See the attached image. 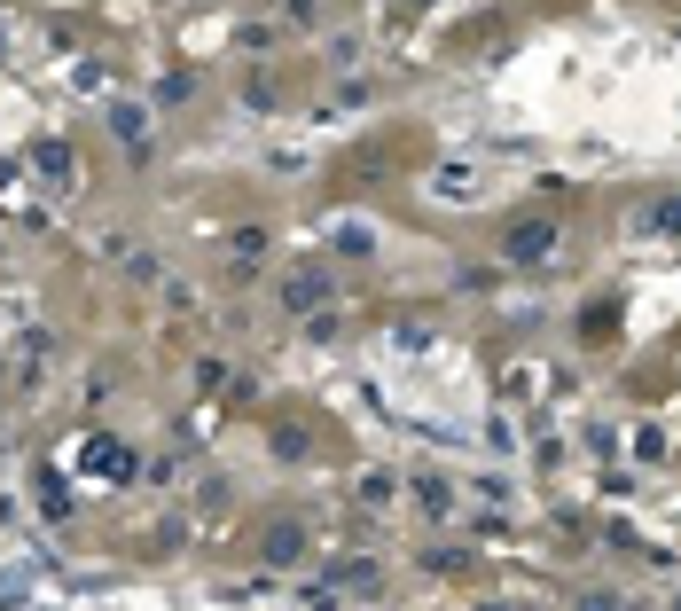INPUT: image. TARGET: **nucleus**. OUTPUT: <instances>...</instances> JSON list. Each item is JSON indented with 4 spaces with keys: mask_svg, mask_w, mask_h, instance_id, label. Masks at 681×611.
Returning a JSON list of instances; mask_svg holds the SVG:
<instances>
[{
    "mask_svg": "<svg viewBox=\"0 0 681 611\" xmlns=\"http://www.w3.org/2000/svg\"><path fill=\"white\" fill-rule=\"evenodd\" d=\"M650 228H658V235H681V204H650Z\"/></svg>",
    "mask_w": 681,
    "mask_h": 611,
    "instance_id": "obj_9",
    "label": "nucleus"
},
{
    "mask_svg": "<svg viewBox=\"0 0 681 611\" xmlns=\"http://www.w3.org/2000/svg\"><path fill=\"white\" fill-rule=\"evenodd\" d=\"M110 126H118V134L134 141V149H141V141H149V134H141V126H149V118H141L134 102H110Z\"/></svg>",
    "mask_w": 681,
    "mask_h": 611,
    "instance_id": "obj_5",
    "label": "nucleus"
},
{
    "mask_svg": "<svg viewBox=\"0 0 681 611\" xmlns=\"http://www.w3.org/2000/svg\"><path fill=\"white\" fill-rule=\"evenodd\" d=\"M298 557V525H274L267 533V564H290Z\"/></svg>",
    "mask_w": 681,
    "mask_h": 611,
    "instance_id": "obj_8",
    "label": "nucleus"
},
{
    "mask_svg": "<svg viewBox=\"0 0 681 611\" xmlns=\"http://www.w3.org/2000/svg\"><path fill=\"white\" fill-rule=\"evenodd\" d=\"M580 611H619V604H611V596H588V604H580Z\"/></svg>",
    "mask_w": 681,
    "mask_h": 611,
    "instance_id": "obj_10",
    "label": "nucleus"
},
{
    "mask_svg": "<svg viewBox=\"0 0 681 611\" xmlns=\"http://www.w3.org/2000/svg\"><path fill=\"white\" fill-rule=\"evenodd\" d=\"M431 188H439L447 204H470V196H478V165H439V173H431Z\"/></svg>",
    "mask_w": 681,
    "mask_h": 611,
    "instance_id": "obj_3",
    "label": "nucleus"
},
{
    "mask_svg": "<svg viewBox=\"0 0 681 611\" xmlns=\"http://www.w3.org/2000/svg\"><path fill=\"white\" fill-rule=\"evenodd\" d=\"M329 243H337V251H376V228H361V220H337V228H329Z\"/></svg>",
    "mask_w": 681,
    "mask_h": 611,
    "instance_id": "obj_4",
    "label": "nucleus"
},
{
    "mask_svg": "<svg viewBox=\"0 0 681 611\" xmlns=\"http://www.w3.org/2000/svg\"><path fill=\"white\" fill-rule=\"evenodd\" d=\"M548 251H556V228H548V220H525V228H509V243H501L509 267H541Z\"/></svg>",
    "mask_w": 681,
    "mask_h": 611,
    "instance_id": "obj_1",
    "label": "nucleus"
},
{
    "mask_svg": "<svg viewBox=\"0 0 681 611\" xmlns=\"http://www.w3.org/2000/svg\"><path fill=\"white\" fill-rule=\"evenodd\" d=\"M282 298H290V314H306V306L329 298V275H321V267H298V275L282 282Z\"/></svg>",
    "mask_w": 681,
    "mask_h": 611,
    "instance_id": "obj_2",
    "label": "nucleus"
},
{
    "mask_svg": "<svg viewBox=\"0 0 681 611\" xmlns=\"http://www.w3.org/2000/svg\"><path fill=\"white\" fill-rule=\"evenodd\" d=\"M337 588H345V596H368V588H376V564H337Z\"/></svg>",
    "mask_w": 681,
    "mask_h": 611,
    "instance_id": "obj_6",
    "label": "nucleus"
},
{
    "mask_svg": "<svg viewBox=\"0 0 681 611\" xmlns=\"http://www.w3.org/2000/svg\"><path fill=\"white\" fill-rule=\"evenodd\" d=\"M415 494H423V510H431V517H447V510H454V486H447V478H423Z\"/></svg>",
    "mask_w": 681,
    "mask_h": 611,
    "instance_id": "obj_7",
    "label": "nucleus"
},
{
    "mask_svg": "<svg viewBox=\"0 0 681 611\" xmlns=\"http://www.w3.org/2000/svg\"><path fill=\"white\" fill-rule=\"evenodd\" d=\"M478 611H517V604H478Z\"/></svg>",
    "mask_w": 681,
    "mask_h": 611,
    "instance_id": "obj_11",
    "label": "nucleus"
}]
</instances>
